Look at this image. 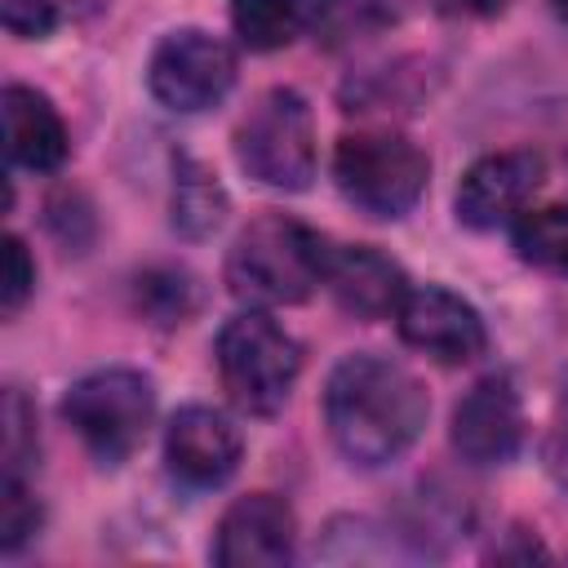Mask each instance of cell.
<instances>
[{"label": "cell", "instance_id": "cell-19", "mask_svg": "<svg viewBox=\"0 0 568 568\" xmlns=\"http://www.w3.org/2000/svg\"><path fill=\"white\" fill-rule=\"evenodd\" d=\"M36 528H40V506H36L27 479L18 470H4V484H0V546L18 550Z\"/></svg>", "mask_w": 568, "mask_h": 568}, {"label": "cell", "instance_id": "cell-15", "mask_svg": "<svg viewBox=\"0 0 568 568\" xmlns=\"http://www.w3.org/2000/svg\"><path fill=\"white\" fill-rule=\"evenodd\" d=\"M173 231L186 240H204L226 222V191L209 164L195 155H173V195H169Z\"/></svg>", "mask_w": 568, "mask_h": 568}, {"label": "cell", "instance_id": "cell-6", "mask_svg": "<svg viewBox=\"0 0 568 568\" xmlns=\"http://www.w3.org/2000/svg\"><path fill=\"white\" fill-rule=\"evenodd\" d=\"M240 169L271 191H306L315 178V120L297 89H266L235 124Z\"/></svg>", "mask_w": 568, "mask_h": 568}, {"label": "cell", "instance_id": "cell-20", "mask_svg": "<svg viewBox=\"0 0 568 568\" xmlns=\"http://www.w3.org/2000/svg\"><path fill=\"white\" fill-rule=\"evenodd\" d=\"M36 288V262L27 253V244L18 235H4V284H0V311L4 320H13L22 311V302Z\"/></svg>", "mask_w": 568, "mask_h": 568}, {"label": "cell", "instance_id": "cell-7", "mask_svg": "<svg viewBox=\"0 0 568 568\" xmlns=\"http://www.w3.org/2000/svg\"><path fill=\"white\" fill-rule=\"evenodd\" d=\"M235 84V53L226 40L200 31V27H182L169 31L151 62H146V89L155 93V102H164L169 111H204L217 106Z\"/></svg>", "mask_w": 568, "mask_h": 568}, {"label": "cell", "instance_id": "cell-13", "mask_svg": "<svg viewBox=\"0 0 568 568\" xmlns=\"http://www.w3.org/2000/svg\"><path fill=\"white\" fill-rule=\"evenodd\" d=\"M324 288L337 297L342 311H351L359 320H386L399 311V302L413 284H408L404 266L373 244H337V248L328 244Z\"/></svg>", "mask_w": 568, "mask_h": 568}, {"label": "cell", "instance_id": "cell-22", "mask_svg": "<svg viewBox=\"0 0 568 568\" xmlns=\"http://www.w3.org/2000/svg\"><path fill=\"white\" fill-rule=\"evenodd\" d=\"M27 444H31V408H27V399L9 386V390H4V470H18V475H22Z\"/></svg>", "mask_w": 568, "mask_h": 568}, {"label": "cell", "instance_id": "cell-8", "mask_svg": "<svg viewBox=\"0 0 568 568\" xmlns=\"http://www.w3.org/2000/svg\"><path fill=\"white\" fill-rule=\"evenodd\" d=\"M395 328L404 346L430 355L435 364H470L488 346V328L479 311L439 284H417L404 293L395 311Z\"/></svg>", "mask_w": 568, "mask_h": 568}, {"label": "cell", "instance_id": "cell-18", "mask_svg": "<svg viewBox=\"0 0 568 568\" xmlns=\"http://www.w3.org/2000/svg\"><path fill=\"white\" fill-rule=\"evenodd\" d=\"M138 311L155 324H182L191 311H195V280L186 271H169V266H155L146 275H138Z\"/></svg>", "mask_w": 568, "mask_h": 568}, {"label": "cell", "instance_id": "cell-9", "mask_svg": "<svg viewBox=\"0 0 568 568\" xmlns=\"http://www.w3.org/2000/svg\"><path fill=\"white\" fill-rule=\"evenodd\" d=\"M297 515L275 493L235 497L213 528V559L222 568H280L293 559Z\"/></svg>", "mask_w": 568, "mask_h": 568}, {"label": "cell", "instance_id": "cell-21", "mask_svg": "<svg viewBox=\"0 0 568 568\" xmlns=\"http://www.w3.org/2000/svg\"><path fill=\"white\" fill-rule=\"evenodd\" d=\"M0 18H4V27H9L13 36H22V40H44V36L58 27L62 9H58V0H0Z\"/></svg>", "mask_w": 568, "mask_h": 568}, {"label": "cell", "instance_id": "cell-4", "mask_svg": "<svg viewBox=\"0 0 568 568\" xmlns=\"http://www.w3.org/2000/svg\"><path fill=\"white\" fill-rule=\"evenodd\" d=\"M430 178V160L417 142L390 129H359L333 146L337 191L368 217H404Z\"/></svg>", "mask_w": 568, "mask_h": 568}, {"label": "cell", "instance_id": "cell-1", "mask_svg": "<svg viewBox=\"0 0 568 568\" xmlns=\"http://www.w3.org/2000/svg\"><path fill=\"white\" fill-rule=\"evenodd\" d=\"M430 399L399 359L377 351H355L333 364L324 382V422L337 444V453L364 470L399 462L422 426H426Z\"/></svg>", "mask_w": 568, "mask_h": 568}, {"label": "cell", "instance_id": "cell-16", "mask_svg": "<svg viewBox=\"0 0 568 568\" xmlns=\"http://www.w3.org/2000/svg\"><path fill=\"white\" fill-rule=\"evenodd\" d=\"M510 240L528 266L568 280V204H546V209L519 213Z\"/></svg>", "mask_w": 568, "mask_h": 568}, {"label": "cell", "instance_id": "cell-5", "mask_svg": "<svg viewBox=\"0 0 568 568\" xmlns=\"http://www.w3.org/2000/svg\"><path fill=\"white\" fill-rule=\"evenodd\" d=\"M62 417L102 466H120L155 417V386L124 364L93 368L62 395Z\"/></svg>", "mask_w": 568, "mask_h": 568}, {"label": "cell", "instance_id": "cell-11", "mask_svg": "<svg viewBox=\"0 0 568 568\" xmlns=\"http://www.w3.org/2000/svg\"><path fill=\"white\" fill-rule=\"evenodd\" d=\"M244 457V435L240 426L209 404H186L169 417L164 430V462L169 475L182 479L186 488H217L235 475Z\"/></svg>", "mask_w": 568, "mask_h": 568}, {"label": "cell", "instance_id": "cell-2", "mask_svg": "<svg viewBox=\"0 0 568 568\" xmlns=\"http://www.w3.org/2000/svg\"><path fill=\"white\" fill-rule=\"evenodd\" d=\"M324 262L328 240L320 231L284 213H262L235 235L226 253V288L257 311L293 306L324 284Z\"/></svg>", "mask_w": 568, "mask_h": 568}, {"label": "cell", "instance_id": "cell-10", "mask_svg": "<svg viewBox=\"0 0 568 568\" xmlns=\"http://www.w3.org/2000/svg\"><path fill=\"white\" fill-rule=\"evenodd\" d=\"M546 164L537 151H493L479 155L462 182H457V222L470 231H493L501 222H515L524 213V204L532 200V191L541 186Z\"/></svg>", "mask_w": 568, "mask_h": 568}, {"label": "cell", "instance_id": "cell-14", "mask_svg": "<svg viewBox=\"0 0 568 568\" xmlns=\"http://www.w3.org/2000/svg\"><path fill=\"white\" fill-rule=\"evenodd\" d=\"M4 142L9 160L31 173H53L71 151L58 106L27 84H4Z\"/></svg>", "mask_w": 568, "mask_h": 568}, {"label": "cell", "instance_id": "cell-23", "mask_svg": "<svg viewBox=\"0 0 568 568\" xmlns=\"http://www.w3.org/2000/svg\"><path fill=\"white\" fill-rule=\"evenodd\" d=\"M550 4H555V13H559V22L568 27V0H550Z\"/></svg>", "mask_w": 568, "mask_h": 568}, {"label": "cell", "instance_id": "cell-12", "mask_svg": "<svg viewBox=\"0 0 568 568\" xmlns=\"http://www.w3.org/2000/svg\"><path fill=\"white\" fill-rule=\"evenodd\" d=\"M524 408L506 377H479L453 408V448L470 466H501L519 453Z\"/></svg>", "mask_w": 568, "mask_h": 568}, {"label": "cell", "instance_id": "cell-17", "mask_svg": "<svg viewBox=\"0 0 568 568\" xmlns=\"http://www.w3.org/2000/svg\"><path fill=\"white\" fill-rule=\"evenodd\" d=\"M302 22H306L302 0H231V27H235L240 44L253 53L284 49Z\"/></svg>", "mask_w": 568, "mask_h": 568}, {"label": "cell", "instance_id": "cell-3", "mask_svg": "<svg viewBox=\"0 0 568 568\" xmlns=\"http://www.w3.org/2000/svg\"><path fill=\"white\" fill-rule=\"evenodd\" d=\"M226 399L248 417H271L288 404L302 373V346L257 306L231 315L213 342Z\"/></svg>", "mask_w": 568, "mask_h": 568}]
</instances>
